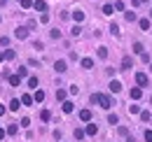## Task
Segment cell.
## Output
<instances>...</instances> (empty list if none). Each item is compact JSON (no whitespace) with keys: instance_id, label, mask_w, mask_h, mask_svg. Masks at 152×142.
<instances>
[{"instance_id":"23","label":"cell","mask_w":152,"mask_h":142,"mask_svg":"<svg viewBox=\"0 0 152 142\" xmlns=\"http://www.w3.org/2000/svg\"><path fill=\"white\" fill-rule=\"evenodd\" d=\"M66 96H68V91H66V89H58V91H56V98L61 100V103L66 100Z\"/></svg>"},{"instance_id":"29","label":"cell","mask_w":152,"mask_h":142,"mask_svg":"<svg viewBox=\"0 0 152 142\" xmlns=\"http://www.w3.org/2000/svg\"><path fill=\"white\" fill-rule=\"evenodd\" d=\"M140 119H143V121H150V119H152V114L148 112V109H145V112H140Z\"/></svg>"},{"instance_id":"16","label":"cell","mask_w":152,"mask_h":142,"mask_svg":"<svg viewBox=\"0 0 152 142\" xmlns=\"http://www.w3.org/2000/svg\"><path fill=\"white\" fill-rule=\"evenodd\" d=\"M35 100H33V96H28V93H23L21 96V105H33Z\"/></svg>"},{"instance_id":"17","label":"cell","mask_w":152,"mask_h":142,"mask_svg":"<svg viewBox=\"0 0 152 142\" xmlns=\"http://www.w3.org/2000/svg\"><path fill=\"white\" fill-rule=\"evenodd\" d=\"M49 119H52V112H49V109H42V112H40V121H45V124H47Z\"/></svg>"},{"instance_id":"46","label":"cell","mask_w":152,"mask_h":142,"mask_svg":"<svg viewBox=\"0 0 152 142\" xmlns=\"http://www.w3.org/2000/svg\"><path fill=\"white\" fill-rule=\"evenodd\" d=\"M140 2H148V0H140Z\"/></svg>"},{"instance_id":"12","label":"cell","mask_w":152,"mask_h":142,"mask_svg":"<svg viewBox=\"0 0 152 142\" xmlns=\"http://www.w3.org/2000/svg\"><path fill=\"white\" fill-rule=\"evenodd\" d=\"M131 65H133V58L131 56H124V58H122V70H129Z\"/></svg>"},{"instance_id":"21","label":"cell","mask_w":152,"mask_h":142,"mask_svg":"<svg viewBox=\"0 0 152 142\" xmlns=\"http://www.w3.org/2000/svg\"><path fill=\"white\" fill-rule=\"evenodd\" d=\"M5 130H7V135H17V130H19V126H17V124H10L7 128H5Z\"/></svg>"},{"instance_id":"25","label":"cell","mask_w":152,"mask_h":142,"mask_svg":"<svg viewBox=\"0 0 152 142\" xmlns=\"http://www.w3.org/2000/svg\"><path fill=\"white\" fill-rule=\"evenodd\" d=\"M28 86L31 89H38V77H28Z\"/></svg>"},{"instance_id":"6","label":"cell","mask_w":152,"mask_h":142,"mask_svg":"<svg viewBox=\"0 0 152 142\" xmlns=\"http://www.w3.org/2000/svg\"><path fill=\"white\" fill-rule=\"evenodd\" d=\"M80 65H82L84 70H91V68H94V58H89V56H87V58H82V61H80Z\"/></svg>"},{"instance_id":"26","label":"cell","mask_w":152,"mask_h":142,"mask_svg":"<svg viewBox=\"0 0 152 142\" xmlns=\"http://www.w3.org/2000/svg\"><path fill=\"white\" fill-rule=\"evenodd\" d=\"M133 51H136V54H143V51H145V47H143L140 42H136V44H133Z\"/></svg>"},{"instance_id":"42","label":"cell","mask_w":152,"mask_h":142,"mask_svg":"<svg viewBox=\"0 0 152 142\" xmlns=\"http://www.w3.org/2000/svg\"><path fill=\"white\" fill-rule=\"evenodd\" d=\"M5 112H7V107H5V105H0V117H2Z\"/></svg>"},{"instance_id":"8","label":"cell","mask_w":152,"mask_h":142,"mask_svg":"<svg viewBox=\"0 0 152 142\" xmlns=\"http://www.w3.org/2000/svg\"><path fill=\"white\" fill-rule=\"evenodd\" d=\"M54 70L56 72H66L68 70V63H66V61H56V63H54Z\"/></svg>"},{"instance_id":"20","label":"cell","mask_w":152,"mask_h":142,"mask_svg":"<svg viewBox=\"0 0 152 142\" xmlns=\"http://www.w3.org/2000/svg\"><path fill=\"white\" fill-rule=\"evenodd\" d=\"M19 107H21V100H17V98H12V100H10V109H12V112H17Z\"/></svg>"},{"instance_id":"39","label":"cell","mask_w":152,"mask_h":142,"mask_svg":"<svg viewBox=\"0 0 152 142\" xmlns=\"http://www.w3.org/2000/svg\"><path fill=\"white\" fill-rule=\"evenodd\" d=\"M49 35L54 37V40H58V37H61V30H49Z\"/></svg>"},{"instance_id":"19","label":"cell","mask_w":152,"mask_h":142,"mask_svg":"<svg viewBox=\"0 0 152 142\" xmlns=\"http://www.w3.org/2000/svg\"><path fill=\"white\" fill-rule=\"evenodd\" d=\"M33 100H35V103H42V100H45V91L38 89V91H35V96H33Z\"/></svg>"},{"instance_id":"43","label":"cell","mask_w":152,"mask_h":142,"mask_svg":"<svg viewBox=\"0 0 152 142\" xmlns=\"http://www.w3.org/2000/svg\"><path fill=\"white\" fill-rule=\"evenodd\" d=\"M0 61H5V54H2V51H0Z\"/></svg>"},{"instance_id":"27","label":"cell","mask_w":152,"mask_h":142,"mask_svg":"<svg viewBox=\"0 0 152 142\" xmlns=\"http://www.w3.org/2000/svg\"><path fill=\"white\" fill-rule=\"evenodd\" d=\"M80 33H82V28H80V23H77V26H73V28H70V35H80Z\"/></svg>"},{"instance_id":"13","label":"cell","mask_w":152,"mask_h":142,"mask_svg":"<svg viewBox=\"0 0 152 142\" xmlns=\"http://www.w3.org/2000/svg\"><path fill=\"white\" fill-rule=\"evenodd\" d=\"M7 82H10V86H19V84H21V77H19V75H10Z\"/></svg>"},{"instance_id":"3","label":"cell","mask_w":152,"mask_h":142,"mask_svg":"<svg viewBox=\"0 0 152 142\" xmlns=\"http://www.w3.org/2000/svg\"><path fill=\"white\" fill-rule=\"evenodd\" d=\"M33 9L40 12V14H42V12H47V2H45V0H35V2H33Z\"/></svg>"},{"instance_id":"30","label":"cell","mask_w":152,"mask_h":142,"mask_svg":"<svg viewBox=\"0 0 152 142\" xmlns=\"http://www.w3.org/2000/svg\"><path fill=\"white\" fill-rule=\"evenodd\" d=\"M110 33H113V35H119V26H117V23H110Z\"/></svg>"},{"instance_id":"33","label":"cell","mask_w":152,"mask_h":142,"mask_svg":"<svg viewBox=\"0 0 152 142\" xmlns=\"http://www.w3.org/2000/svg\"><path fill=\"white\" fill-rule=\"evenodd\" d=\"M115 9H117V12H124V2L117 0V2H115Z\"/></svg>"},{"instance_id":"34","label":"cell","mask_w":152,"mask_h":142,"mask_svg":"<svg viewBox=\"0 0 152 142\" xmlns=\"http://www.w3.org/2000/svg\"><path fill=\"white\" fill-rule=\"evenodd\" d=\"M19 124H21V126H23V128H28V126H31V119H28V117H23V119H21Z\"/></svg>"},{"instance_id":"18","label":"cell","mask_w":152,"mask_h":142,"mask_svg":"<svg viewBox=\"0 0 152 142\" xmlns=\"http://www.w3.org/2000/svg\"><path fill=\"white\" fill-rule=\"evenodd\" d=\"M138 26H140V30H150V17H148V19H140Z\"/></svg>"},{"instance_id":"49","label":"cell","mask_w":152,"mask_h":142,"mask_svg":"<svg viewBox=\"0 0 152 142\" xmlns=\"http://www.w3.org/2000/svg\"><path fill=\"white\" fill-rule=\"evenodd\" d=\"M19 2H21V0H19Z\"/></svg>"},{"instance_id":"36","label":"cell","mask_w":152,"mask_h":142,"mask_svg":"<svg viewBox=\"0 0 152 142\" xmlns=\"http://www.w3.org/2000/svg\"><path fill=\"white\" fill-rule=\"evenodd\" d=\"M0 44H2V47H7V44H10V37L2 35V37H0Z\"/></svg>"},{"instance_id":"40","label":"cell","mask_w":152,"mask_h":142,"mask_svg":"<svg viewBox=\"0 0 152 142\" xmlns=\"http://www.w3.org/2000/svg\"><path fill=\"white\" fill-rule=\"evenodd\" d=\"M145 142H152V130H145Z\"/></svg>"},{"instance_id":"47","label":"cell","mask_w":152,"mask_h":142,"mask_svg":"<svg viewBox=\"0 0 152 142\" xmlns=\"http://www.w3.org/2000/svg\"><path fill=\"white\" fill-rule=\"evenodd\" d=\"M0 21H2V17H0Z\"/></svg>"},{"instance_id":"14","label":"cell","mask_w":152,"mask_h":142,"mask_svg":"<svg viewBox=\"0 0 152 142\" xmlns=\"http://www.w3.org/2000/svg\"><path fill=\"white\" fill-rule=\"evenodd\" d=\"M101 12H103V14H105V17H110V14H115V5H110V2H105V5H103V9H101Z\"/></svg>"},{"instance_id":"7","label":"cell","mask_w":152,"mask_h":142,"mask_svg":"<svg viewBox=\"0 0 152 142\" xmlns=\"http://www.w3.org/2000/svg\"><path fill=\"white\" fill-rule=\"evenodd\" d=\"M80 121H91V109H80Z\"/></svg>"},{"instance_id":"15","label":"cell","mask_w":152,"mask_h":142,"mask_svg":"<svg viewBox=\"0 0 152 142\" xmlns=\"http://www.w3.org/2000/svg\"><path fill=\"white\" fill-rule=\"evenodd\" d=\"M73 19H75V23H82V21H84V12H82V9H75V12H73Z\"/></svg>"},{"instance_id":"4","label":"cell","mask_w":152,"mask_h":142,"mask_svg":"<svg viewBox=\"0 0 152 142\" xmlns=\"http://www.w3.org/2000/svg\"><path fill=\"white\" fill-rule=\"evenodd\" d=\"M129 96H131L133 100H140V98H143V89H140V86H133V89L129 91Z\"/></svg>"},{"instance_id":"31","label":"cell","mask_w":152,"mask_h":142,"mask_svg":"<svg viewBox=\"0 0 152 142\" xmlns=\"http://www.w3.org/2000/svg\"><path fill=\"white\" fill-rule=\"evenodd\" d=\"M84 138V130L82 128H75V140H82Z\"/></svg>"},{"instance_id":"2","label":"cell","mask_w":152,"mask_h":142,"mask_svg":"<svg viewBox=\"0 0 152 142\" xmlns=\"http://www.w3.org/2000/svg\"><path fill=\"white\" fill-rule=\"evenodd\" d=\"M136 84L143 89V86H148V75L145 72H136Z\"/></svg>"},{"instance_id":"10","label":"cell","mask_w":152,"mask_h":142,"mask_svg":"<svg viewBox=\"0 0 152 142\" xmlns=\"http://www.w3.org/2000/svg\"><path fill=\"white\" fill-rule=\"evenodd\" d=\"M14 35H17V40H26V37H28V28H23V26H21V28H17V33H14Z\"/></svg>"},{"instance_id":"38","label":"cell","mask_w":152,"mask_h":142,"mask_svg":"<svg viewBox=\"0 0 152 142\" xmlns=\"http://www.w3.org/2000/svg\"><path fill=\"white\" fill-rule=\"evenodd\" d=\"M117 121H119V119H117V114H110V117H108V124H117Z\"/></svg>"},{"instance_id":"11","label":"cell","mask_w":152,"mask_h":142,"mask_svg":"<svg viewBox=\"0 0 152 142\" xmlns=\"http://www.w3.org/2000/svg\"><path fill=\"white\" fill-rule=\"evenodd\" d=\"M119 91H122V82L113 79V82H110V93H119Z\"/></svg>"},{"instance_id":"45","label":"cell","mask_w":152,"mask_h":142,"mask_svg":"<svg viewBox=\"0 0 152 142\" xmlns=\"http://www.w3.org/2000/svg\"><path fill=\"white\" fill-rule=\"evenodd\" d=\"M150 19H152V9H150Z\"/></svg>"},{"instance_id":"5","label":"cell","mask_w":152,"mask_h":142,"mask_svg":"<svg viewBox=\"0 0 152 142\" xmlns=\"http://www.w3.org/2000/svg\"><path fill=\"white\" fill-rule=\"evenodd\" d=\"M61 109H63L66 114H70V112L75 109V103H73V100H63V105H61Z\"/></svg>"},{"instance_id":"1","label":"cell","mask_w":152,"mask_h":142,"mask_svg":"<svg viewBox=\"0 0 152 142\" xmlns=\"http://www.w3.org/2000/svg\"><path fill=\"white\" fill-rule=\"evenodd\" d=\"M94 105H101L103 109H110V107L115 105V100H113V96H108V93H94L91 98H89Z\"/></svg>"},{"instance_id":"22","label":"cell","mask_w":152,"mask_h":142,"mask_svg":"<svg viewBox=\"0 0 152 142\" xmlns=\"http://www.w3.org/2000/svg\"><path fill=\"white\" fill-rule=\"evenodd\" d=\"M96 56H98V58H108V49H105V47H98V49H96Z\"/></svg>"},{"instance_id":"32","label":"cell","mask_w":152,"mask_h":142,"mask_svg":"<svg viewBox=\"0 0 152 142\" xmlns=\"http://www.w3.org/2000/svg\"><path fill=\"white\" fill-rule=\"evenodd\" d=\"M124 17H126V21H136V12H124Z\"/></svg>"},{"instance_id":"44","label":"cell","mask_w":152,"mask_h":142,"mask_svg":"<svg viewBox=\"0 0 152 142\" xmlns=\"http://www.w3.org/2000/svg\"><path fill=\"white\" fill-rule=\"evenodd\" d=\"M0 5H7V0H0Z\"/></svg>"},{"instance_id":"48","label":"cell","mask_w":152,"mask_h":142,"mask_svg":"<svg viewBox=\"0 0 152 142\" xmlns=\"http://www.w3.org/2000/svg\"><path fill=\"white\" fill-rule=\"evenodd\" d=\"M150 100H152V98H150Z\"/></svg>"},{"instance_id":"28","label":"cell","mask_w":152,"mask_h":142,"mask_svg":"<svg viewBox=\"0 0 152 142\" xmlns=\"http://www.w3.org/2000/svg\"><path fill=\"white\" fill-rule=\"evenodd\" d=\"M21 7H23V9H31V7H33V0H21Z\"/></svg>"},{"instance_id":"41","label":"cell","mask_w":152,"mask_h":142,"mask_svg":"<svg viewBox=\"0 0 152 142\" xmlns=\"http://www.w3.org/2000/svg\"><path fill=\"white\" fill-rule=\"evenodd\" d=\"M5 138H7V130H5V128H0V140H5Z\"/></svg>"},{"instance_id":"35","label":"cell","mask_w":152,"mask_h":142,"mask_svg":"<svg viewBox=\"0 0 152 142\" xmlns=\"http://www.w3.org/2000/svg\"><path fill=\"white\" fill-rule=\"evenodd\" d=\"M17 75H19V77H28V70H26V65H23V68H19V72H17Z\"/></svg>"},{"instance_id":"24","label":"cell","mask_w":152,"mask_h":142,"mask_svg":"<svg viewBox=\"0 0 152 142\" xmlns=\"http://www.w3.org/2000/svg\"><path fill=\"white\" fill-rule=\"evenodd\" d=\"M5 58H7V61H12V58H14V56H17V54H14V49H5Z\"/></svg>"},{"instance_id":"37","label":"cell","mask_w":152,"mask_h":142,"mask_svg":"<svg viewBox=\"0 0 152 142\" xmlns=\"http://www.w3.org/2000/svg\"><path fill=\"white\" fill-rule=\"evenodd\" d=\"M40 21H42V23H47V21H49V14H47V12H42V14H40Z\"/></svg>"},{"instance_id":"9","label":"cell","mask_w":152,"mask_h":142,"mask_svg":"<svg viewBox=\"0 0 152 142\" xmlns=\"http://www.w3.org/2000/svg\"><path fill=\"white\" fill-rule=\"evenodd\" d=\"M98 133V126L96 124H87V128H84V135H96Z\"/></svg>"}]
</instances>
